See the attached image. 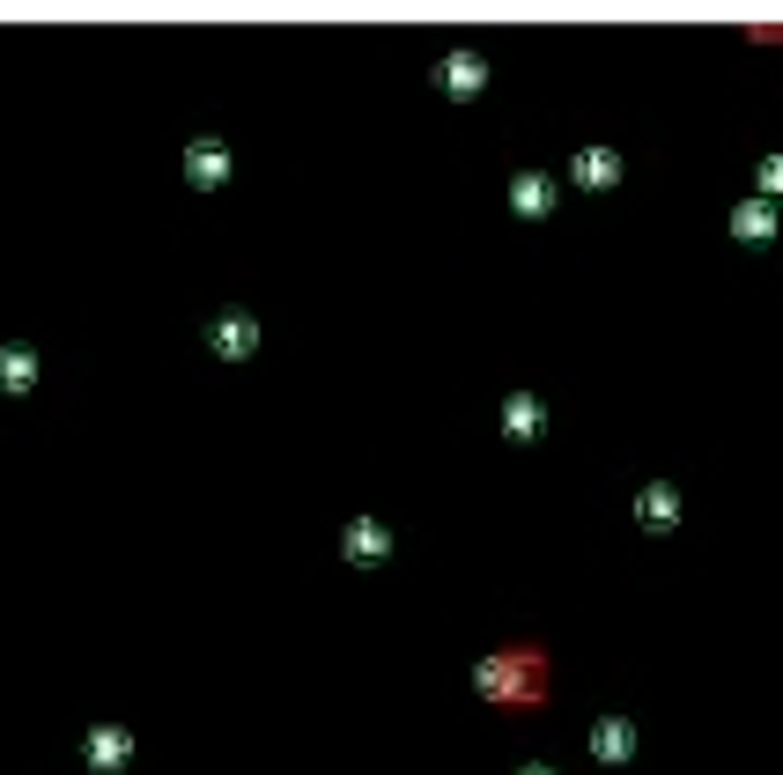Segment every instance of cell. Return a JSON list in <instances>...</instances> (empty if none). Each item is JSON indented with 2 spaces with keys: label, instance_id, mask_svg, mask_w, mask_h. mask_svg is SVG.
Returning <instances> with one entry per match:
<instances>
[{
  "label": "cell",
  "instance_id": "obj_1",
  "mask_svg": "<svg viewBox=\"0 0 783 775\" xmlns=\"http://www.w3.org/2000/svg\"><path fill=\"white\" fill-rule=\"evenodd\" d=\"M473 702L481 709H555V643L533 628L503 635L473 657Z\"/></svg>",
  "mask_w": 783,
  "mask_h": 775
}]
</instances>
